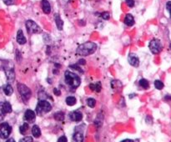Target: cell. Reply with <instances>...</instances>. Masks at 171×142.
Here are the masks:
<instances>
[{"instance_id": "obj_34", "label": "cell", "mask_w": 171, "mask_h": 142, "mask_svg": "<svg viewBox=\"0 0 171 142\" xmlns=\"http://www.w3.org/2000/svg\"><path fill=\"white\" fill-rule=\"evenodd\" d=\"M53 92H54V94H55L56 95H61V92H60L59 90H58L57 89H53Z\"/></svg>"}, {"instance_id": "obj_25", "label": "cell", "mask_w": 171, "mask_h": 142, "mask_svg": "<svg viewBox=\"0 0 171 142\" xmlns=\"http://www.w3.org/2000/svg\"><path fill=\"white\" fill-rule=\"evenodd\" d=\"M87 105L90 108H94V106L96 105V100L94 99H93V98H89V99L87 100Z\"/></svg>"}, {"instance_id": "obj_24", "label": "cell", "mask_w": 171, "mask_h": 142, "mask_svg": "<svg viewBox=\"0 0 171 142\" xmlns=\"http://www.w3.org/2000/svg\"><path fill=\"white\" fill-rule=\"evenodd\" d=\"M28 130V123L23 124V125L19 127V131L22 135H24L27 132Z\"/></svg>"}, {"instance_id": "obj_8", "label": "cell", "mask_w": 171, "mask_h": 142, "mask_svg": "<svg viewBox=\"0 0 171 142\" xmlns=\"http://www.w3.org/2000/svg\"><path fill=\"white\" fill-rule=\"evenodd\" d=\"M11 131L12 128L7 122H3L0 125V138L7 139L11 134Z\"/></svg>"}, {"instance_id": "obj_12", "label": "cell", "mask_w": 171, "mask_h": 142, "mask_svg": "<svg viewBox=\"0 0 171 142\" xmlns=\"http://www.w3.org/2000/svg\"><path fill=\"white\" fill-rule=\"evenodd\" d=\"M41 7H42V9L44 14H48L51 12V6H50V3L48 0H42Z\"/></svg>"}, {"instance_id": "obj_31", "label": "cell", "mask_w": 171, "mask_h": 142, "mask_svg": "<svg viewBox=\"0 0 171 142\" xmlns=\"http://www.w3.org/2000/svg\"><path fill=\"white\" fill-rule=\"evenodd\" d=\"M166 8H167V10H168V12L170 13V19H171V1L168 2V3H166Z\"/></svg>"}, {"instance_id": "obj_29", "label": "cell", "mask_w": 171, "mask_h": 142, "mask_svg": "<svg viewBox=\"0 0 171 142\" xmlns=\"http://www.w3.org/2000/svg\"><path fill=\"white\" fill-rule=\"evenodd\" d=\"M6 115L3 111V102H0V120H2L4 115Z\"/></svg>"}, {"instance_id": "obj_5", "label": "cell", "mask_w": 171, "mask_h": 142, "mask_svg": "<svg viewBox=\"0 0 171 142\" xmlns=\"http://www.w3.org/2000/svg\"><path fill=\"white\" fill-rule=\"evenodd\" d=\"M25 25H26L27 31L28 34H39V33H41V31H42L39 26L33 20H28Z\"/></svg>"}, {"instance_id": "obj_37", "label": "cell", "mask_w": 171, "mask_h": 142, "mask_svg": "<svg viewBox=\"0 0 171 142\" xmlns=\"http://www.w3.org/2000/svg\"><path fill=\"white\" fill-rule=\"evenodd\" d=\"M165 100H171V96H166Z\"/></svg>"}, {"instance_id": "obj_14", "label": "cell", "mask_w": 171, "mask_h": 142, "mask_svg": "<svg viewBox=\"0 0 171 142\" xmlns=\"http://www.w3.org/2000/svg\"><path fill=\"white\" fill-rule=\"evenodd\" d=\"M125 24L127 26H133L134 24V19L133 15L130 14H128L125 18Z\"/></svg>"}, {"instance_id": "obj_38", "label": "cell", "mask_w": 171, "mask_h": 142, "mask_svg": "<svg viewBox=\"0 0 171 142\" xmlns=\"http://www.w3.org/2000/svg\"><path fill=\"white\" fill-rule=\"evenodd\" d=\"M170 48H171V44H170Z\"/></svg>"}, {"instance_id": "obj_15", "label": "cell", "mask_w": 171, "mask_h": 142, "mask_svg": "<svg viewBox=\"0 0 171 142\" xmlns=\"http://www.w3.org/2000/svg\"><path fill=\"white\" fill-rule=\"evenodd\" d=\"M84 141V135L81 132H76L73 135L72 142H83Z\"/></svg>"}, {"instance_id": "obj_13", "label": "cell", "mask_w": 171, "mask_h": 142, "mask_svg": "<svg viewBox=\"0 0 171 142\" xmlns=\"http://www.w3.org/2000/svg\"><path fill=\"white\" fill-rule=\"evenodd\" d=\"M16 39H17V42H18L19 44L23 45V44H26V38H25L24 34L23 31H22L21 29H19V30L18 31V33H17V38H16Z\"/></svg>"}, {"instance_id": "obj_10", "label": "cell", "mask_w": 171, "mask_h": 142, "mask_svg": "<svg viewBox=\"0 0 171 142\" xmlns=\"http://www.w3.org/2000/svg\"><path fill=\"white\" fill-rule=\"evenodd\" d=\"M69 119L74 122H79L82 121L83 119V115L80 111H73L69 114Z\"/></svg>"}, {"instance_id": "obj_33", "label": "cell", "mask_w": 171, "mask_h": 142, "mask_svg": "<svg viewBox=\"0 0 171 142\" xmlns=\"http://www.w3.org/2000/svg\"><path fill=\"white\" fill-rule=\"evenodd\" d=\"M3 3L7 4V5H12L13 3H14V0H3Z\"/></svg>"}, {"instance_id": "obj_28", "label": "cell", "mask_w": 171, "mask_h": 142, "mask_svg": "<svg viewBox=\"0 0 171 142\" xmlns=\"http://www.w3.org/2000/svg\"><path fill=\"white\" fill-rule=\"evenodd\" d=\"M33 138L31 136H26V137H24L23 139H21L19 141V142H33Z\"/></svg>"}, {"instance_id": "obj_9", "label": "cell", "mask_w": 171, "mask_h": 142, "mask_svg": "<svg viewBox=\"0 0 171 142\" xmlns=\"http://www.w3.org/2000/svg\"><path fill=\"white\" fill-rule=\"evenodd\" d=\"M36 119V115L31 109H27L25 114H24V120L28 123H33L35 121Z\"/></svg>"}, {"instance_id": "obj_32", "label": "cell", "mask_w": 171, "mask_h": 142, "mask_svg": "<svg viewBox=\"0 0 171 142\" xmlns=\"http://www.w3.org/2000/svg\"><path fill=\"white\" fill-rule=\"evenodd\" d=\"M58 142H68V140H67V138H66L64 135H63V136L59 137V140H58Z\"/></svg>"}, {"instance_id": "obj_1", "label": "cell", "mask_w": 171, "mask_h": 142, "mask_svg": "<svg viewBox=\"0 0 171 142\" xmlns=\"http://www.w3.org/2000/svg\"><path fill=\"white\" fill-rule=\"evenodd\" d=\"M97 49V44L93 42H86L77 48L76 53L80 56H88L93 54Z\"/></svg>"}, {"instance_id": "obj_26", "label": "cell", "mask_w": 171, "mask_h": 142, "mask_svg": "<svg viewBox=\"0 0 171 142\" xmlns=\"http://www.w3.org/2000/svg\"><path fill=\"white\" fill-rule=\"evenodd\" d=\"M154 86H155V88L157 89H162L164 88V83L162 81H160V80H155L154 81Z\"/></svg>"}, {"instance_id": "obj_30", "label": "cell", "mask_w": 171, "mask_h": 142, "mask_svg": "<svg viewBox=\"0 0 171 142\" xmlns=\"http://www.w3.org/2000/svg\"><path fill=\"white\" fill-rule=\"evenodd\" d=\"M125 3L129 8H133L134 6V0H125Z\"/></svg>"}, {"instance_id": "obj_16", "label": "cell", "mask_w": 171, "mask_h": 142, "mask_svg": "<svg viewBox=\"0 0 171 142\" xmlns=\"http://www.w3.org/2000/svg\"><path fill=\"white\" fill-rule=\"evenodd\" d=\"M55 23H56V25H57L58 29L62 30L63 27H64V21L61 19L59 14H55Z\"/></svg>"}, {"instance_id": "obj_2", "label": "cell", "mask_w": 171, "mask_h": 142, "mask_svg": "<svg viewBox=\"0 0 171 142\" xmlns=\"http://www.w3.org/2000/svg\"><path fill=\"white\" fill-rule=\"evenodd\" d=\"M64 80L66 84L73 89H77L81 84V79L79 75L70 71H66L64 74Z\"/></svg>"}, {"instance_id": "obj_11", "label": "cell", "mask_w": 171, "mask_h": 142, "mask_svg": "<svg viewBox=\"0 0 171 142\" xmlns=\"http://www.w3.org/2000/svg\"><path fill=\"white\" fill-rule=\"evenodd\" d=\"M128 61H129V64L134 66V67H138V64H139V60L134 54H130L129 55Z\"/></svg>"}, {"instance_id": "obj_21", "label": "cell", "mask_w": 171, "mask_h": 142, "mask_svg": "<svg viewBox=\"0 0 171 142\" xmlns=\"http://www.w3.org/2000/svg\"><path fill=\"white\" fill-rule=\"evenodd\" d=\"M76 98L75 97H73V96H69V97H67V99H66V104L68 105H69V106H73V105H74L75 104H76Z\"/></svg>"}, {"instance_id": "obj_3", "label": "cell", "mask_w": 171, "mask_h": 142, "mask_svg": "<svg viewBox=\"0 0 171 142\" xmlns=\"http://www.w3.org/2000/svg\"><path fill=\"white\" fill-rule=\"evenodd\" d=\"M51 109H52V106L49 102L46 100H40L36 107V113L39 115H43L44 114L49 112Z\"/></svg>"}, {"instance_id": "obj_4", "label": "cell", "mask_w": 171, "mask_h": 142, "mask_svg": "<svg viewBox=\"0 0 171 142\" xmlns=\"http://www.w3.org/2000/svg\"><path fill=\"white\" fill-rule=\"evenodd\" d=\"M18 90H19L20 95H21V98H22V100L24 101L27 102L30 99V97L32 95L31 90L25 85H24V84H19L18 85Z\"/></svg>"}, {"instance_id": "obj_7", "label": "cell", "mask_w": 171, "mask_h": 142, "mask_svg": "<svg viewBox=\"0 0 171 142\" xmlns=\"http://www.w3.org/2000/svg\"><path fill=\"white\" fill-rule=\"evenodd\" d=\"M3 70L5 72L8 80L10 82L13 81L15 79V73H14L13 65H11L10 63H5L3 65Z\"/></svg>"}, {"instance_id": "obj_17", "label": "cell", "mask_w": 171, "mask_h": 142, "mask_svg": "<svg viewBox=\"0 0 171 142\" xmlns=\"http://www.w3.org/2000/svg\"><path fill=\"white\" fill-rule=\"evenodd\" d=\"M3 111L5 114H8V113L12 112V106L9 102H3Z\"/></svg>"}, {"instance_id": "obj_23", "label": "cell", "mask_w": 171, "mask_h": 142, "mask_svg": "<svg viewBox=\"0 0 171 142\" xmlns=\"http://www.w3.org/2000/svg\"><path fill=\"white\" fill-rule=\"evenodd\" d=\"M54 119L58 121H63L64 119V114L63 112H57L54 114Z\"/></svg>"}, {"instance_id": "obj_6", "label": "cell", "mask_w": 171, "mask_h": 142, "mask_svg": "<svg viewBox=\"0 0 171 142\" xmlns=\"http://www.w3.org/2000/svg\"><path fill=\"white\" fill-rule=\"evenodd\" d=\"M149 48L150 49L152 53L154 54H159L163 48V46L161 44V42L159 40V39H152L150 42V44H149Z\"/></svg>"}, {"instance_id": "obj_36", "label": "cell", "mask_w": 171, "mask_h": 142, "mask_svg": "<svg viewBox=\"0 0 171 142\" xmlns=\"http://www.w3.org/2000/svg\"><path fill=\"white\" fill-rule=\"evenodd\" d=\"M6 142H15V141H14L13 139H12V138H11V139H8V140Z\"/></svg>"}, {"instance_id": "obj_35", "label": "cell", "mask_w": 171, "mask_h": 142, "mask_svg": "<svg viewBox=\"0 0 171 142\" xmlns=\"http://www.w3.org/2000/svg\"><path fill=\"white\" fill-rule=\"evenodd\" d=\"M121 142H134V141H132V140H129V139H126V140H124V141H122Z\"/></svg>"}, {"instance_id": "obj_20", "label": "cell", "mask_w": 171, "mask_h": 142, "mask_svg": "<svg viewBox=\"0 0 171 142\" xmlns=\"http://www.w3.org/2000/svg\"><path fill=\"white\" fill-rule=\"evenodd\" d=\"M3 92H4V94L6 95L10 96V95L13 93V87H12V85H10L8 84V85H7L6 86H4V88H3Z\"/></svg>"}, {"instance_id": "obj_22", "label": "cell", "mask_w": 171, "mask_h": 142, "mask_svg": "<svg viewBox=\"0 0 171 142\" xmlns=\"http://www.w3.org/2000/svg\"><path fill=\"white\" fill-rule=\"evenodd\" d=\"M138 85H139L140 87H142V88L145 89H147L150 87V83H149V81L147 80H145V79H141L139 80V82H138Z\"/></svg>"}, {"instance_id": "obj_18", "label": "cell", "mask_w": 171, "mask_h": 142, "mask_svg": "<svg viewBox=\"0 0 171 142\" xmlns=\"http://www.w3.org/2000/svg\"><path fill=\"white\" fill-rule=\"evenodd\" d=\"M90 89L93 90V91H96V92H100L101 91V89H102V85H101V83L100 82H96L94 84H91L89 85Z\"/></svg>"}, {"instance_id": "obj_19", "label": "cell", "mask_w": 171, "mask_h": 142, "mask_svg": "<svg viewBox=\"0 0 171 142\" xmlns=\"http://www.w3.org/2000/svg\"><path fill=\"white\" fill-rule=\"evenodd\" d=\"M32 134H33V137L35 138H39L41 135V130L38 126V125H33L32 128Z\"/></svg>"}, {"instance_id": "obj_27", "label": "cell", "mask_w": 171, "mask_h": 142, "mask_svg": "<svg viewBox=\"0 0 171 142\" xmlns=\"http://www.w3.org/2000/svg\"><path fill=\"white\" fill-rule=\"evenodd\" d=\"M100 16H101V18H102L103 19H105V20L109 19V18H110L109 13H108V12H104V13H102V14H100Z\"/></svg>"}]
</instances>
